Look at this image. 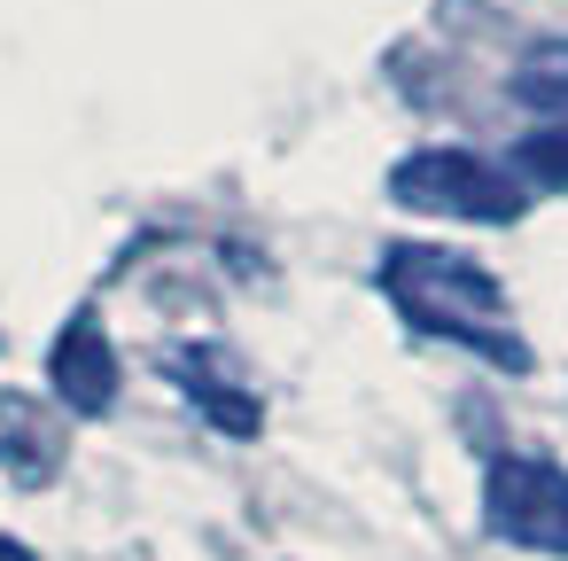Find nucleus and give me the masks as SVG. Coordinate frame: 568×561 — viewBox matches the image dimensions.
I'll use <instances>...</instances> for the list:
<instances>
[{
  "label": "nucleus",
  "instance_id": "f257e3e1",
  "mask_svg": "<svg viewBox=\"0 0 568 561\" xmlns=\"http://www.w3.org/2000/svg\"><path fill=\"white\" fill-rule=\"evenodd\" d=\"M382 297L397 304V320L413 335H436V343H459L506 374L529 367V343L514 328V304L506 289L490 281V266H475L467 250H444V242H389L382 250Z\"/></svg>",
  "mask_w": 568,
  "mask_h": 561
},
{
  "label": "nucleus",
  "instance_id": "f03ea898",
  "mask_svg": "<svg viewBox=\"0 0 568 561\" xmlns=\"http://www.w3.org/2000/svg\"><path fill=\"white\" fill-rule=\"evenodd\" d=\"M389 196L405 211L428 219H459V227H514L529 211V180L514 164H490L475 149H413L389 164Z\"/></svg>",
  "mask_w": 568,
  "mask_h": 561
},
{
  "label": "nucleus",
  "instance_id": "7ed1b4c3",
  "mask_svg": "<svg viewBox=\"0 0 568 561\" xmlns=\"http://www.w3.org/2000/svg\"><path fill=\"white\" fill-rule=\"evenodd\" d=\"M483 522L521 553L568 561V468L537 452H498L483 468Z\"/></svg>",
  "mask_w": 568,
  "mask_h": 561
},
{
  "label": "nucleus",
  "instance_id": "20e7f679",
  "mask_svg": "<svg viewBox=\"0 0 568 561\" xmlns=\"http://www.w3.org/2000/svg\"><path fill=\"white\" fill-rule=\"evenodd\" d=\"M48 382H55L63 405H79V413H110V398H118V351H110V335H102L94 312H79V320L55 335V351H48Z\"/></svg>",
  "mask_w": 568,
  "mask_h": 561
},
{
  "label": "nucleus",
  "instance_id": "39448f33",
  "mask_svg": "<svg viewBox=\"0 0 568 561\" xmlns=\"http://www.w3.org/2000/svg\"><path fill=\"white\" fill-rule=\"evenodd\" d=\"M514 102L537 118H568V40H545L514 63Z\"/></svg>",
  "mask_w": 568,
  "mask_h": 561
},
{
  "label": "nucleus",
  "instance_id": "423d86ee",
  "mask_svg": "<svg viewBox=\"0 0 568 561\" xmlns=\"http://www.w3.org/2000/svg\"><path fill=\"white\" fill-rule=\"evenodd\" d=\"M180 382H187V398H195L219 429H234V437H250V429H257V398H250V390H219L226 374H211V359H203V351H187V359H180Z\"/></svg>",
  "mask_w": 568,
  "mask_h": 561
},
{
  "label": "nucleus",
  "instance_id": "0eeeda50",
  "mask_svg": "<svg viewBox=\"0 0 568 561\" xmlns=\"http://www.w3.org/2000/svg\"><path fill=\"white\" fill-rule=\"evenodd\" d=\"M514 172L545 196H568V118H545V133H529L514 149Z\"/></svg>",
  "mask_w": 568,
  "mask_h": 561
},
{
  "label": "nucleus",
  "instance_id": "6e6552de",
  "mask_svg": "<svg viewBox=\"0 0 568 561\" xmlns=\"http://www.w3.org/2000/svg\"><path fill=\"white\" fill-rule=\"evenodd\" d=\"M0 561H32V553H24V545H17V538H0Z\"/></svg>",
  "mask_w": 568,
  "mask_h": 561
}]
</instances>
